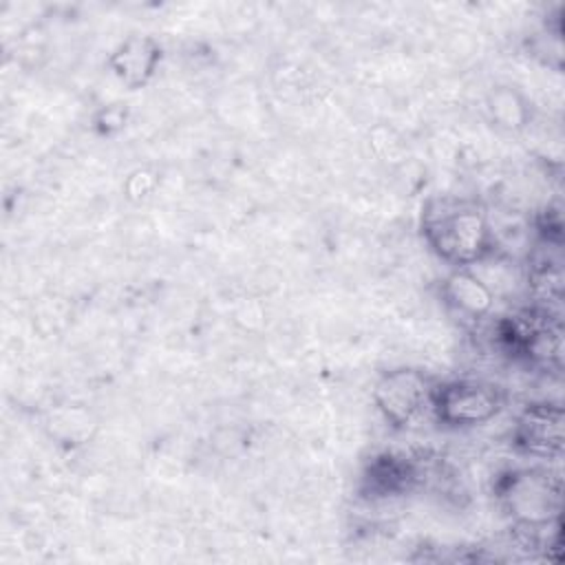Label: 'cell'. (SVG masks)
<instances>
[{"label":"cell","mask_w":565,"mask_h":565,"mask_svg":"<svg viewBox=\"0 0 565 565\" xmlns=\"http://www.w3.org/2000/svg\"><path fill=\"white\" fill-rule=\"evenodd\" d=\"M422 234L430 252L455 267L490 258L497 238L483 205L461 196H433L422 210Z\"/></svg>","instance_id":"6da1fadb"},{"label":"cell","mask_w":565,"mask_h":565,"mask_svg":"<svg viewBox=\"0 0 565 565\" xmlns=\"http://www.w3.org/2000/svg\"><path fill=\"white\" fill-rule=\"evenodd\" d=\"M505 406L499 384L477 377L437 382L435 422L448 428H475L492 422Z\"/></svg>","instance_id":"277c9868"},{"label":"cell","mask_w":565,"mask_h":565,"mask_svg":"<svg viewBox=\"0 0 565 565\" xmlns=\"http://www.w3.org/2000/svg\"><path fill=\"white\" fill-rule=\"evenodd\" d=\"M497 497L519 530L541 532L561 523V481L550 470H512L497 483Z\"/></svg>","instance_id":"3957f363"},{"label":"cell","mask_w":565,"mask_h":565,"mask_svg":"<svg viewBox=\"0 0 565 565\" xmlns=\"http://www.w3.org/2000/svg\"><path fill=\"white\" fill-rule=\"evenodd\" d=\"M512 444L534 459H558L565 446V411L552 402L527 404L512 428Z\"/></svg>","instance_id":"5b68a950"},{"label":"cell","mask_w":565,"mask_h":565,"mask_svg":"<svg viewBox=\"0 0 565 565\" xmlns=\"http://www.w3.org/2000/svg\"><path fill=\"white\" fill-rule=\"evenodd\" d=\"M437 382L422 369L395 366L375 380L371 397L386 424L397 430H413L424 422H435Z\"/></svg>","instance_id":"7a4b0ae2"},{"label":"cell","mask_w":565,"mask_h":565,"mask_svg":"<svg viewBox=\"0 0 565 565\" xmlns=\"http://www.w3.org/2000/svg\"><path fill=\"white\" fill-rule=\"evenodd\" d=\"M486 110L492 126L505 132H519L532 119L530 102L514 86H494L488 93Z\"/></svg>","instance_id":"9c48e42d"},{"label":"cell","mask_w":565,"mask_h":565,"mask_svg":"<svg viewBox=\"0 0 565 565\" xmlns=\"http://www.w3.org/2000/svg\"><path fill=\"white\" fill-rule=\"evenodd\" d=\"M419 479L415 461L404 455L382 452L373 457L362 477L364 488L373 497H397L406 494Z\"/></svg>","instance_id":"ba28073f"},{"label":"cell","mask_w":565,"mask_h":565,"mask_svg":"<svg viewBox=\"0 0 565 565\" xmlns=\"http://www.w3.org/2000/svg\"><path fill=\"white\" fill-rule=\"evenodd\" d=\"M444 305L468 322H479L488 318L494 309V289L472 271V267H455L441 280Z\"/></svg>","instance_id":"52a82bcc"},{"label":"cell","mask_w":565,"mask_h":565,"mask_svg":"<svg viewBox=\"0 0 565 565\" xmlns=\"http://www.w3.org/2000/svg\"><path fill=\"white\" fill-rule=\"evenodd\" d=\"M128 124V108L126 104H110L104 106L97 115H95V130L104 137H113L119 130H124Z\"/></svg>","instance_id":"30bf717a"},{"label":"cell","mask_w":565,"mask_h":565,"mask_svg":"<svg viewBox=\"0 0 565 565\" xmlns=\"http://www.w3.org/2000/svg\"><path fill=\"white\" fill-rule=\"evenodd\" d=\"M163 57L161 44L152 35H128L108 55L110 73L130 90L143 88L157 73Z\"/></svg>","instance_id":"8992f818"}]
</instances>
